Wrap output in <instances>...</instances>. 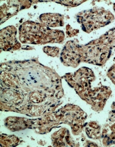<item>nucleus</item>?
Segmentation results:
<instances>
[{"instance_id": "obj_1", "label": "nucleus", "mask_w": 115, "mask_h": 147, "mask_svg": "<svg viewBox=\"0 0 115 147\" xmlns=\"http://www.w3.org/2000/svg\"><path fill=\"white\" fill-rule=\"evenodd\" d=\"M78 22L81 25L82 30L87 33L104 27L115 19L114 15L104 8L94 7L84 11L77 15Z\"/></svg>"}, {"instance_id": "obj_2", "label": "nucleus", "mask_w": 115, "mask_h": 147, "mask_svg": "<svg viewBox=\"0 0 115 147\" xmlns=\"http://www.w3.org/2000/svg\"><path fill=\"white\" fill-rule=\"evenodd\" d=\"M111 48L102 36L94 41L80 47L81 62L102 65L109 59Z\"/></svg>"}, {"instance_id": "obj_3", "label": "nucleus", "mask_w": 115, "mask_h": 147, "mask_svg": "<svg viewBox=\"0 0 115 147\" xmlns=\"http://www.w3.org/2000/svg\"><path fill=\"white\" fill-rule=\"evenodd\" d=\"M62 123L69 124L72 127L74 134H77L81 131L86 115L78 106L73 105L65 106L60 110Z\"/></svg>"}, {"instance_id": "obj_4", "label": "nucleus", "mask_w": 115, "mask_h": 147, "mask_svg": "<svg viewBox=\"0 0 115 147\" xmlns=\"http://www.w3.org/2000/svg\"><path fill=\"white\" fill-rule=\"evenodd\" d=\"M80 47L74 41L67 42L61 53V61L67 66L76 67L81 62Z\"/></svg>"}, {"instance_id": "obj_5", "label": "nucleus", "mask_w": 115, "mask_h": 147, "mask_svg": "<svg viewBox=\"0 0 115 147\" xmlns=\"http://www.w3.org/2000/svg\"><path fill=\"white\" fill-rule=\"evenodd\" d=\"M43 19L42 21L46 25L51 27L61 26L64 24L63 15L57 13H49L42 15Z\"/></svg>"}, {"instance_id": "obj_6", "label": "nucleus", "mask_w": 115, "mask_h": 147, "mask_svg": "<svg viewBox=\"0 0 115 147\" xmlns=\"http://www.w3.org/2000/svg\"><path fill=\"white\" fill-rule=\"evenodd\" d=\"M86 129L87 135L90 138H98L101 134L100 127L94 123H91L88 124Z\"/></svg>"}, {"instance_id": "obj_7", "label": "nucleus", "mask_w": 115, "mask_h": 147, "mask_svg": "<svg viewBox=\"0 0 115 147\" xmlns=\"http://www.w3.org/2000/svg\"><path fill=\"white\" fill-rule=\"evenodd\" d=\"M102 37L111 47H115V28L107 32Z\"/></svg>"}, {"instance_id": "obj_8", "label": "nucleus", "mask_w": 115, "mask_h": 147, "mask_svg": "<svg viewBox=\"0 0 115 147\" xmlns=\"http://www.w3.org/2000/svg\"><path fill=\"white\" fill-rule=\"evenodd\" d=\"M111 133L108 136H105L104 140V143L105 146H108L110 145H115V124L110 127Z\"/></svg>"}, {"instance_id": "obj_9", "label": "nucleus", "mask_w": 115, "mask_h": 147, "mask_svg": "<svg viewBox=\"0 0 115 147\" xmlns=\"http://www.w3.org/2000/svg\"><path fill=\"white\" fill-rule=\"evenodd\" d=\"M84 1H58L56 2L62 4L64 6L70 7H75L80 5L81 3L84 2Z\"/></svg>"}, {"instance_id": "obj_10", "label": "nucleus", "mask_w": 115, "mask_h": 147, "mask_svg": "<svg viewBox=\"0 0 115 147\" xmlns=\"http://www.w3.org/2000/svg\"><path fill=\"white\" fill-rule=\"evenodd\" d=\"M46 49H47V50H45V52L47 53L48 54H49L50 55L52 56V57H55L56 55H57L60 52V49L57 48H46Z\"/></svg>"}, {"instance_id": "obj_11", "label": "nucleus", "mask_w": 115, "mask_h": 147, "mask_svg": "<svg viewBox=\"0 0 115 147\" xmlns=\"http://www.w3.org/2000/svg\"><path fill=\"white\" fill-rule=\"evenodd\" d=\"M107 76L112 82L115 84V64L110 68L107 72Z\"/></svg>"}, {"instance_id": "obj_12", "label": "nucleus", "mask_w": 115, "mask_h": 147, "mask_svg": "<svg viewBox=\"0 0 115 147\" xmlns=\"http://www.w3.org/2000/svg\"><path fill=\"white\" fill-rule=\"evenodd\" d=\"M111 108L112 109V111L111 116L110 117V120H111L112 121H114L115 120V102L113 103V104L111 106Z\"/></svg>"}, {"instance_id": "obj_13", "label": "nucleus", "mask_w": 115, "mask_h": 147, "mask_svg": "<svg viewBox=\"0 0 115 147\" xmlns=\"http://www.w3.org/2000/svg\"><path fill=\"white\" fill-rule=\"evenodd\" d=\"M114 11H115V3L114 4Z\"/></svg>"}]
</instances>
